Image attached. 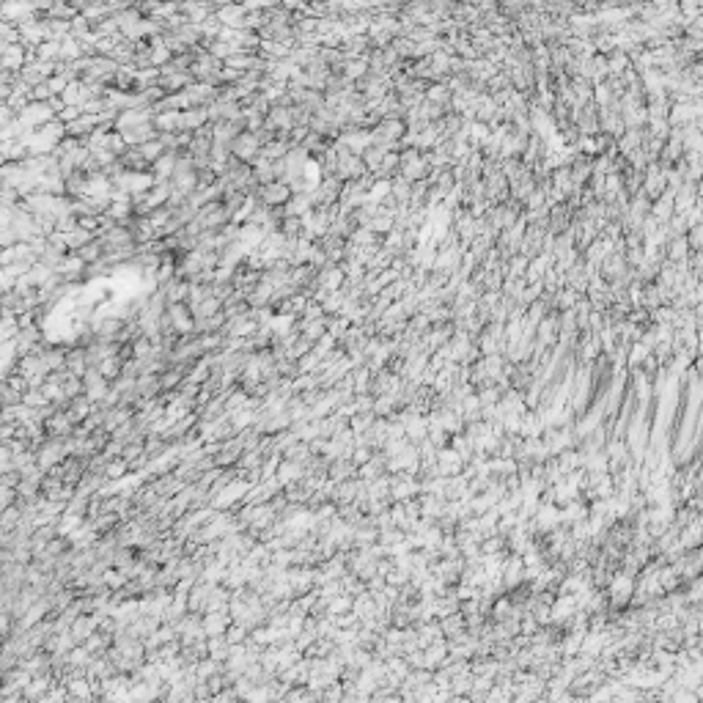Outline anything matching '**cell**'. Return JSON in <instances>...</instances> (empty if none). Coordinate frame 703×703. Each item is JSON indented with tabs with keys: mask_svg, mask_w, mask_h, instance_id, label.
Here are the masks:
<instances>
[{
	"mask_svg": "<svg viewBox=\"0 0 703 703\" xmlns=\"http://www.w3.org/2000/svg\"><path fill=\"white\" fill-rule=\"evenodd\" d=\"M50 119H55V107H52L50 100L47 102L30 100L25 107L17 113V121L25 126V129H39L42 124H47Z\"/></svg>",
	"mask_w": 703,
	"mask_h": 703,
	"instance_id": "obj_1",
	"label": "cell"
},
{
	"mask_svg": "<svg viewBox=\"0 0 703 703\" xmlns=\"http://www.w3.org/2000/svg\"><path fill=\"white\" fill-rule=\"evenodd\" d=\"M256 201L264 203V206H283V203L292 198V187L286 181H267V184H258L256 187Z\"/></svg>",
	"mask_w": 703,
	"mask_h": 703,
	"instance_id": "obj_2",
	"label": "cell"
},
{
	"mask_svg": "<svg viewBox=\"0 0 703 703\" xmlns=\"http://www.w3.org/2000/svg\"><path fill=\"white\" fill-rule=\"evenodd\" d=\"M258 151H261V143H258V138L253 135L251 129H242V132L231 140V154H234L239 162H248V165H251L253 160L258 157Z\"/></svg>",
	"mask_w": 703,
	"mask_h": 703,
	"instance_id": "obj_3",
	"label": "cell"
},
{
	"mask_svg": "<svg viewBox=\"0 0 703 703\" xmlns=\"http://www.w3.org/2000/svg\"><path fill=\"white\" fill-rule=\"evenodd\" d=\"M30 52H33V50L23 47L20 42H14V44H6V47L0 50V69H11V72H20V69H23V66L28 64Z\"/></svg>",
	"mask_w": 703,
	"mask_h": 703,
	"instance_id": "obj_4",
	"label": "cell"
},
{
	"mask_svg": "<svg viewBox=\"0 0 703 703\" xmlns=\"http://www.w3.org/2000/svg\"><path fill=\"white\" fill-rule=\"evenodd\" d=\"M245 6L239 3V0H234V3H226V6H220L217 11H215V17H217V23L223 28H242V20H245Z\"/></svg>",
	"mask_w": 703,
	"mask_h": 703,
	"instance_id": "obj_5",
	"label": "cell"
},
{
	"mask_svg": "<svg viewBox=\"0 0 703 703\" xmlns=\"http://www.w3.org/2000/svg\"><path fill=\"white\" fill-rule=\"evenodd\" d=\"M119 135L124 138L126 146H143V143L154 140V138H157L160 132L154 129V124H151V121H143V124L132 126V129H124V132H119Z\"/></svg>",
	"mask_w": 703,
	"mask_h": 703,
	"instance_id": "obj_6",
	"label": "cell"
},
{
	"mask_svg": "<svg viewBox=\"0 0 703 703\" xmlns=\"http://www.w3.org/2000/svg\"><path fill=\"white\" fill-rule=\"evenodd\" d=\"M203 124H209V110L206 107H187V110H181V121H179L181 132H196Z\"/></svg>",
	"mask_w": 703,
	"mask_h": 703,
	"instance_id": "obj_7",
	"label": "cell"
},
{
	"mask_svg": "<svg viewBox=\"0 0 703 703\" xmlns=\"http://www.w3.org/2000/svg\"><path fill=\"white\" fill-rule=\"evenodd\" d=\"M77 14H80V11H77L69 0H55L50 8L44 11V17H47V20H66V23H69V20H75Z\"/></svg>",
	"mask_w": 703,
	"mask_h": 703,
	"instance_id": "obj_8",
	"label": "cell"
},
{
	"mask_svg": "<svg viewBox=\"0 0 703 703\" xmlns=\"http://www.w3.org/2000/svg\"><path fill=\"white\" fill-rule=\"evenodd\" d=\"M58 47H61L58 39H44L42 44H36L33 58H39V61H58Z\"/></svg>",
	"mask_w": 703,
	"mask_h": 703,
	"instance_id": "obj_9",
	"label": "cell"
},
{
	"mask_svg": "<svg viewBox=\"0 0 703 703\" xmlns=\"http://www.w3.org/2000/svg\"><path fill=\"white\" fill-rule=\"evenodd\" d=\"M138 149H140V154H143V160H146V162H149V165H151V162H154V160H157V157H160V154H165V151H168V149H165V146H162V140H160V135H157V138H154V140H149V143H143V146H138Z\"/></svg>",
	"mask_w": 703,
	"mask_h": 703,
	"instance_id": "obj_10",
	"label": "cell"
},
{
	"mask_svg": "<svg viewBox=\"0 0 703 703\" xmlns=\"http://www.w3.org/2000/svg\"><path fill=\"white\" fill-rule=\"evenodd\" d=\"M8 94H11V88H8V85H3V83H0V102H6V100H8Z\"/></svg>",
	"mask_w": 703,
	"mask_h": 703,
	"instance_id": "obj_11",
	"label": "cell"
}]
</instances>
